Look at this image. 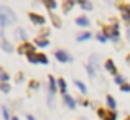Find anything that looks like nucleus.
Wrapping results in <instances>:
<instances>
[{
	"label": "nucleus",
	"instance_id": "obj_8",
	"mask_svg": "<svg viewBox=\"0 0 130 120\" xmlns=\"http://www.w3.org/2000/svg\"><path fill=\"white\" fill-rule=\"evenodd\" d=\"M2 49H3V51H7V53H12V51H13L12 44L7 41V38H5L3 35H2Z\"/></svg>",
	"mask_w": 130,
	"mask_h": 120
},
{
	"label": "nucleus",
	"instance_id": "obj_29",
	"mask_svg": "<svg viewBox=\"0 0 130 120\" xmlns=\"http://www.w3.org/2000/svg\"><path fill=\"white\" fill-rule=\"evenodd\" d=\"M115 84H122L124 85V77L122 76H115Z\"/></svg>",
	"mask_w": 130,
	"mask_h": 120
},
{
	"label": "nucleus",
	"instance_id": "obj_10",
	"mask_svg": "<svg viewBox=\"0 0 130 120\" xmlns=\"http://www.w3.org/2000/svg\"><path fill=\"white\" fill-rule=\"evenodd\" d=\"M76 23H77V25H81V26H89V25H91V22H89L87 16H77Z\"/></svg>",
	"mask_w": 130,
	"mask_h": 120
},
{
	"label": "nucleus",
	"instance_id": "obj_15",
	"mask_svg": "<svg viewBox=\"0 0 130 120\" xmlns=\"http://www.w3.org/2000/svg\"><path fill=\"white\" fill-rule=\"evenodd\" d=\"M74 3H76V2H73V0H69V2H64V3H63V10H64V13H68V12H69V10L73 8V5H74Z\"/></svg>",
	"mask_w": 130,
	"mask_h": 120
},
{
	"label": "nucleus",
	"instance_id": "obj_25",
	"mask_svg": "<svg viewBox=\"0 0 130 120\" xmlns=\"http://www.w3.org/2000/svg\"><path fill=\"white\" fill-rule=\"evenodd\" d=\"M0 79H2V82H7L8 81V74L5 71H0Z\"/></svg>",
	"mask_w": 130,
	"mask_h": 120
},
{
	"label": "nucleus",
	"instance_id": "obj_5",
	"mask_svg": "<svg viewBox=\"0 0 130 120\" xmlns=\"http://www.w3.org/2000/svg\"><path fill=\"white\" fill-rule=\"evenodd\" d=\"M30 20H31V22L33 23H36V25H43V23H44V16L43 15H38V13H30Z\"/></svg>",
	"mask_w": 130,
	"mask_h": 120
},
{
	"label": "nucleus",
	"instance_id": "obj_22",
	"mask_svg": "<svg viewBox=\"0 0 130 120\" xmlns=\"http://www.w3.org/2000/svg\"><path fill=\"white\" fill-rule=\"evenodd\" d=\"M2 114H3V118L5 120H10V114H8V109L5 105H2Z\"/></svg>",
	"mask_w": 130,
	"mask_h": 120
},
{
	"label": "nucleus",
	"instance_id": "obj_30",
	"mask_svg": "<svg viewBox=\"0 0 130 120\" xmlns=\"http://www.w3.org/2000/svg\"><path fill=\"white\" fill-rule=\"evenodd\" d=\"M97 40L101 41V43H104V41H105V40H109V38H107L105 35H97Z\"/></svg>",
	"mask_w": 130,
	"mask_h": 120
},
{
	"label": "nucleus",
	"instance_id": "obj_34",
	"mask_svg": "<svg viewBox=\"0 0 130 120\" xmlns=\"http://www.w3.org/2000/svg\"><path fill=\"white\" fill-rule=\"evenodd\" d=\"M26 120H35V117L33 115H26Z\"/></svg>",
	"mask_w": 130,
	"mask_h": 120
},
{
	"label": "nucleus",
	"instance_id": "obj_4",
	"mask_svg": "<svg viewBox=\"0 0 130 120\" xmlns=\"http://www.w3.org/2000/svg\"><path fill=\"white\" fill-rule=\"evenodd\" d=\"M54 56H56V59L61 61V63H68V61H71L69 59V54H68L66 51H63V49H58L56 53H54Z\"/></svg>",
	"mask_w": 130,
	"mask_h": 120
},
{
	"label": "nucleus",
	"instance_id": "obj_7",
	"mask_svg": "<svg viewBox=\"0 0 130 120\" xmlns=\"http://www.w3.org/2000/svg\"><path fill=\"white\" fill-rule=\"evenodd\" d=\"M105 69L112 74H117V69H115V64H114L112 59H105Z\"/></svg>",
	"mask_w": 130,
	"mask_h": 120
},
{
	"label": "nucleus",
	"instance_id": "obj_28",
	"mask_svg": "<svg viewBox=\"0 0 130 120\" xmlns=\"http://www.w3.org/2000/svg\"><path fill=\"white\" fill-rule=\"evenodd\" d=\"M86 69H87V74H89V76H94V74H95V69H94V67H92V66H87L86 67Z\"/></svg>",
	"mask_w": 130,
	"mask_h": 120
},
{
	"label": "nucleus",
	"instance_id": "obj_3",
	"mask_svg": "<svg viewBox=\"0 0 130 120\" xmlns=\"http://www.w3.org/2000/svg\"><path fill=\"white\" fill-rule=\"evenodd\" d=\"M18 53H20V54H26V56H30V54H35V46H33V44H30V43H23L22 48L18 49Z\"/></svg>",
	"mask_w": 130,
	"mask_h": 120
},
{
	"label": "nucleus",
	"instance_id": "obj_26",
	"mask_svg": "<svg viewBox=\"0 0 130 120\" xmlns=\"http://www.w3.org/2000/svg\"><path fill=\"white\" fill-rule=\"evenodd\" d=\"M0 89H2V91L5 92V94H7V92H10V85L7 84V82H2V85H0Z\"/></svg>",
	"mask_w": 130,
	"mask_h": 120
},
{
	"label": "nucleus",
	"instance_id": "obj_18",
	"mask_svg": "<svg viewBox=\"0 0 130 120\" xmlns=\"http://www.w3.org/2000/svg\"><path fill=\"white\" fill-rule=\"evenodd\" d=\"M97 114H99V117H101V118H104V120H107V117H109V112H105L104 109H99V110H97Z\"/></svg>",
	"mask_w": 130,
	"mask_h": 120
},
{
	"label": "nucleus",
	"instance_id": "obj_32",
	"mask_svg": "<svg viewBox=\"0 0 130 120\" xmlns=\"http://www.w3.org/2000/svg\"><path fill=\"white\" fill-rule=\"evenodd\" d=\"M120 89H122L124 92H128V91H130V85H128V84H124V85H122Z\"/></svg>",
	"mask_w": 130,
	"mask_h": 120
},
{
	"label": "nucleus",
	"instance_id": "obj_38",
	"mask_svg": "<svg viewBox=\"0 0 130 120\" xmlns=\"http://www.w3.org/2000/svg\"><path fill=\"white\" fill-rule=\"evenodd\" d=\"M127 120H130V117H128V118H127Z\"/></svg>",
	"mask_w": 130,
	"mask_h": 120
},
{
	"label": "nucleus",
	"instance_id": "obj_2",
	"mask_svg": "<svg viewBox=\"0 0 130 120\" xmlns=\"http://www.w3.org/2000/svg\"><path fill=\"white\" fill-rule=\"evenodd\" d=\"M119 30H120V28H119V23H112V25L110 26H107V28H105V36H107V38H110L112 41H117L119 40Z\"/></svg>",
	"mask_w": 130,
	"mask_h": 120
},
{
	"label": "nucleus",
	"instance_id": "obj_6",
	"mask_svg": "<svg viewBox=\"0 0 130 120\" xmlns=\"http://www.w3.org/2000/svg\"><path fill=\"white\" fill-rule=\"evenodd\" d=\"M119 8L122 10V15H124V20L130 23V7H128V5H119Z\"/></svg>",
	"mask_w": 130,
	"mask_h": 120
},
{
	"label": "nucleus",
	"instance_id": "obj_31",
	"mask_svg": "<svg viewBox=\"0 0 130 120\" xmlns=\"http://www.w3.org/2000/svg\"><path fill=\"white\" fill-rule=\"evenodd\" d=\"M38 82H36V81H31V82H30V87H31V89H38Z\"/></svg>",
	"mask_w": 130,
	"mask_h": 120
},
{
	"label": "nucleus",
	"instance_id": "obj_19",
	"mask_svg": "<svg viewBox=\"0 0 130 120\" xmlns=\"http://www.w3.org/2000/svg\"><path fill=\"white\" fill-rule=\"evenodd\" d=\"M107 105L110 109H115V100H114V97H112V95H107Z\"/></svg>",
	"mask_w": 130,
	"mask_h": 120
},
{
	"label": "nucleus",
	"instance_id": "obj_21",
	"mask_svg": "<svg viewBox=\"0 0 130 120\" xmlns=\"http://www.w3.org/2000/svg\"><path fill=\"white\" fill-rule=\"evenodd\" d=\"M76 85H77V89H79V91L83 92V94H86V91H87V89H86V85H84L81 81H76Z\"/></svg>",
	"mask_w": 130,
	"mask_h": 120
},
{
	"label": "nucleus",
	"instance_id": "obj_33",
	"mask_svg": "<svg viewBox=\"0 0 130 120\" xmlns=\"http://www.w3.org/2000/svg\"><path fill=\"white\" fill-rule=\"evenodd\" d=\"M23 81V74H18V76H17V82H22Z\"/></svg>",
	"mask_w": 130,
	"mask_h": 120
},
{
	"label": "nucleus",
	"instance_id": "obj_1",
	"mask_svg": "<svg viewBox=\"0 0 130 120\" xmlns=\"http://www.w3.org/2000/svg\"><path fill=\"white\" fill-rule=\"evenodd\" d=\"M15 20H17L15 13H13L8 7H7V5L0 7V25H2V28H7V26L12 25Z\"/></svg>",
	"mask_w": 130,
	"mask_h": 120
},
{
	"label": "nucleus",
	"instance_id": "obj_11",
	"mask_svg": "<svg viewBox=\"0 0 130 120\" xmlns=\"http://www.w3.org/2000/svg\"><path fill=\"white\" fill-rule=\"evenodd\" d=\"M48 79H50V94H54V92H56V85H58V81H54V77L53 76H50L48 77Z\"/></svg>",
	"mask_w": 130,
	"mask_h": 120
},
{
	"label": "nucleus",
	"instance_id": "obj_23",
	"mask_svg": "<svg viewBox=\"0 0 130 120\" xmlns=\"http://www.w3.org/2000/svg\"><path fill=\"white\" fill-rule=\"evenodd\" d=\"M44 5H46V8H56V2H54V0H53V2H51V0H46V2H44Z\"/></svg>",
	"mask_w": 130,
	"mask_h": 120
},
{
	"label": "nucleus",
	"instance_id": "obj_12",
	"mask_svg": "<svg viewBox=\"0 0 130 120\" xmlns=\"http://www.w3.org/2000/svg\"><path fill=\"white\" fill-rule=\"evenodd\" d=\"M64 104H66L69 109H74V107H76V102H74V99L71 97V95H68V94L64 95Z\"/></svg>",
	"mask_w": 130,
	"mask_h": 120
},
{
	"label": "nucleus",
	"instance_id": "obj_35",
	"mask_svg": "<svg viewBox=\"0 0 130 120\" xmlns=\"http://www.w3.org/2000/svg\"><path fill=\"white\" fill-rule=\"evenodd\" d=\"M127 38H128V41H130V26H128V30H127Z\"/></svg>",
	"mask_w": 130,
	"mask_h": 120
},
{
	"label": "nucleus",
	"instance_id": "obj_16",
	"mask_svg": "<svg viewBox=\"0 0 130 120\" xmlns=\"http://www.w3.org/2000/svg\"><path fill=\"white\" fill-rule=\"evenodd\" d=\"M79 7H83L84 10H92V3L86 2V0H79Z\"/></svg>",
	"mask_w": 130,
	"mask_h": 120
},
{
	"label": "nucleus",
	"instance_id": "obj_9",
	"mask_svg": "<svg viewBox=\"0 0 130 120\" xmlns=\"http://www.w3.org/2000/svg\"><path fill=\"white\" fill-rule=\"evenodd\" d=\"M15 36H17L18 40L25 41V40H26V36H28V33H26L23 28H17V31H15Z\"/></svg>",
	"mask_w": 130,
	"mask_h": 120
},
{
	"label": "nucleus",
	"instance_id": "obj_20",
	"mask_svg": "<svg viewBox=\"0 0 130 120\" xmlns=\"http://www.w3.org/2000/svg\"><path fill=\"white\" fill-rule=\"evenodd\" d=\"M91 33H83V35H79V36H77V41H86V40H89V38H91Z\"/></svg>",
	"mask_w": 130,
	"mask_h": 120
},
{
	"label": "nucleus",
	"instance_id": "obj_17",
	"mask_svg": "<svg viewBox=\"0 0 130 120\" xmlns=\"http://www.w3.org/2000/svg\"><path fill=\"white\" fill-rule=\"evenodd\" d=\"M51 20H53V25L56 26V28H59V26H61V22H59V18H58L56 15H53V13H51Z\"/></svg>",
	"mask_w": 130,
	"mask_h": 120
},
{
	"label": "nucleus",
	"instance_id": "obj_36",
	"mask_svg": "<svg viewBox=\"0 0 130 120\" xmlns=\"http://www.w3.org/2000/svg\"><path fill=\"white\" fill-rule=\"evenodd\" d=\"M127 64H128V66H130V54H128V56H127Z\"/></svg>",
	"mask_w": 130,
	"mask_h": 120
},
{
	"label": "nucleus",
	"instance_id": "obj_13",
	"mask_svg": "<svg viewBox=\"0 0 130 120\" xmlns=\"http://www.w3.org/2000/svg\"><path fill=\"white\" fill-rule=\"evenodd\" d=\"M58 87H59V89H61V92H63V94L66 95V89H68L66 81H64V79H58Z\"/></svg>",
	"mask_w": 130,
	"mask_h": 120
},
{
	"label": "nucleus",
	"instance_id": "obj_24",
	"mask_svg": "<svg viewBox=\"0 0 130 120\" xmlns=\"http://www.w3.org/2000/svg\"><path fill=\"white\" fill-rule=\"evenodd\" d=\"M28 59H30V63H40L38 54H30V56H28Z\"/></svg>",
	"mask_w": 130,
	"mask_h": 120
},
{
	"label": "nucleus",
	"instance_id": "obj_37",
	"mask_svg": "<svg viewBox=\"0 0 130 120\" xmlns=\"http://www.w3.org/2000/svg\"><path fill=\"white\" fill-rule=\"evenodd\" d=\"M12 120H18V118H17V117H13V118H12Z\"/></svg>",
	"mask_w": 130,
	"mask_h": 120
},
{
	"label": "nucleus",
	"instance_id": "obj_27",
	"mask_svg": "<svg viewBox=\"0 0 130 120\" xmlns=\"http://www.w3.org/2000/svg\"><path fill=\"white\" fill-rule=\"evenodd\" d=\"M38 59H40V63H43V64H48V58L44 56V54H38Z\"/></svg>",
	"mask_w": 130,
	"mask_h": 120
},
{
	"label": "nucleus",
	"instance_id": "obj_14",
	"mask_svg": "<svg viewBox=\"0 0 130 120\" xmlns=\"http://www.w3.org/2000/svg\"><path fill=\"white\" fill-rule=\"evenodd\" d=\"M35 43L38 44L40 48H46L48 44H50V43H48V40H46V38H36V40H35Z\"/></svg>",
	"mask_w": 130,
	"mask_h": 120
}]
</instances>
